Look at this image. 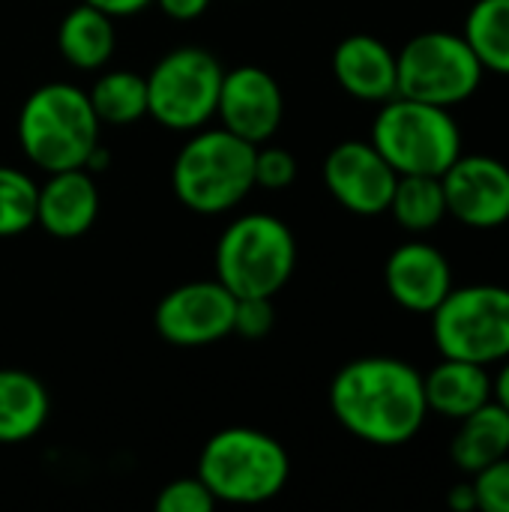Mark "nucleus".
I'll use <instances>...</instances> for the list:
<instances>
[{"mask_svg":"<svg viewBox=\"0 0 509 512\" xmlns=\"http://www.w3.org/2000/svg\"><path fill=\"white\" fill-rule=\"evenodd\" d=\"M330 411L339 426L372 447H402L429 417L423 375L396 357L345 363L330 384Z\"/></svg>","mask_w":509,"mask_h":512,"instance_id":"1","label":"nucleus"},{"mask_svg":"<svg viewBox=\"0 0 509 512\" xmlns=\"http://www.w3.org/2000/svg\"><path fill=\"white\" fill-rule=\"evenodd\" d=\"M99 117L84 90L51 81L36 87L18 114V144L27 159L54 174L84 168L99 147Z\"/></svg>","mask_w":509,"mask_h":512,"instance_id":"2","label":"nucleus"},{"mask_svg":"<svg viewBox=\"0 0 509 512\" xmlns=\"http://www.w3.org/2000/svg\"><path fill=\"white\" fill-rule=\"evenodd\" d=\"M171 186L183 207L216 216L234 210L255 189V144L228 129H195L171 165Z\"/></svg>","mask_w":509,"mask_h":512,"instance_id":"3","label":"nucleus"},{"mask_svg":"<svg viewBox=\"0 0 509 512\" xmlns=\"http://www.w3.org/2000/svg\"><path fill=\"white\" fill-rule=\"evenodd\" d=\"M198 477L216 504L255 507L273 501L285 489L291 459L273 435L249 426H231L204 444L198 456Z\"/></svg>","mask_w":509,"mask_h":512,"instance_id":"4","label":"nucleus"},{"mask_svg":"<svg viewBox=\"0 0 509 512\" xmlns=\"http://www.w3.org/2000/svg\"><path fill=\"white\" fill-rule=\"evenodd\" d=\"M369 141L396 174L441 177L462 156V132L450 108L408 96L381 102Z\"/></svg>","mask_w":509,"mask_h":512,"instance_id":"5","label":"nucleus"},{"mask_svg":"<svg viewBox=\"0 0 509 512\" xmlns=\"http://www.w3.org/2000/svg\"><path fill=\"white\" fill-rule=\"evenodd\" d=\"M297 267L291 228L270 213L234 219L216 243V279L234 297H273Z\"/></svg>","mask_w":509,"mask_h":512,"instance_id":"6","label":"nucleus"},{"mask_svg":"<svg viewBox=\"0 0 509 512\" xmlns=\"http://www.w3.org/2000/svg\"><path fill=\"white\" fill-rule=\"evenodd\" d=\"M483 63L462 33L426 30L402 45L396 54V96L456 108L468 102L483 84Z\"/></svg>","mask_w":509,"mask_h":512,"instance_id":"7","label":"nucleus"},{"mask_svg":"<svg viewBox=\"0 0 509 512\" xmlns=\"http://www.w3.org/2000/svg\"><path fill=\"white\" fill-rule=\"evenodd\" d=\"M432 339L441 357L498 366L509 357V288L468 285L432 312Z\"/></svg>","mask_w":509,"mask_h":512,"instance_id":"8","label":"nucleus"},{"mask_svg":"<svg viewBox=\"0 0 509 512\" xmlns=\"http://www.w3.org/2000/svg\"><path fill=\"white\" fill-rule=\"evenodd\" d=\"M222 63L207 48L183 45L156 60L147 75V114L174 132H195L216 117Z\"/></svg>","mask_w":509,"mask_h":512,"instance_id":"9","label":"nucleus"},{"mask_svg":"<svg viewBox=\"0 0 509 512\" xmlns=\"http://www.w3.org/2000/svg\"><path fill=\"white\" fill-rule=\"evenodd\" d=\"M234 303L237 297L219 279L186 282L159 300L153 324L168 345H213L234 330Z\"/></svg>","mask_w":509,"mask_h":512,"instance_id":"10","label":"nucleus"},{"mask_svg":"<svg viewBox=\"0 0 509 512\" xmlns=\"http://www.w3.org/2000/svg\"><path fill=\"white\" fill-rule=\"evenodd\" d=\"M447 216L492 231L509 222V165L486 153H465L441 174Z\"/></svg>","mask_w":509,"mask_h":512,"instance_id":"11","label":"nucleus"},{"mask_svg":"<svg viewBox=\"0 0 509 512\" xmlns=\"http://www.w3.org/2000/svg\"><path fill=\"white\" fill-rule=\"evenodd\" d=\"M399 174L372 141H342L324 159L330 195L357 216H381L390 207Z\"/></svg>","mask_w":509,"mask_h":512,"instance_id":"12","label":"nucleus"},{"mask_svg":"<svg viewBox=\"0 0 509 512\" xmlns=\"http://www.w3.org/2000/svg\"><path fill=\"white\" fill-rule=\"evenodd\" d=\"M285 114L279 81L261 66H237L222 75L216 117L222 129L249 144H267Z\"/></svg>","mask_w":509,"mask_h":512,"instance_id":"13","label":"nucleus"},{"mask_svg":"<svg viewBox=\"0 0 509 512\" xmlns=\"http://www.w3.org/2000/svg\"><path fill=\"white\" fill-rule=\"evenodd\" d=\"M384 285L396 306L414 315H432L453 291V267L438 246L408 240L390 252L384 264Z\"/></svg>","mask_w":509,"mask_h":512,"instance_id":"14","label":"nucleus"},{"mask_svg":"<svg viewBox=\"0 0 509 512\" xmlns=\"http://www.w3.org/2000/svg\"><path fill=\"white\" fill-rule=\"evenodd\" d=\"M99 216V186L87 168L54 171L36 195V225L51 237L72 240L93 228Z\"/></svg>","mask_w":509,"mask_h":512,"instance_id":"15","label":"nucleus"},{"mask_svg":"<svg viewBox=\"0 0 509 512\" xmlns=\"http://www.w3.org/2000/svg\"><path fill=\"white\" fill-rule=\"evenodd\" d=\"M333 75L339 87L360 102H387L399 93L396 51L369 33H351L336 45Z\"/></svg>","mask_w":509,"mask_h":512,"instance_id":"16","label":"nucleus"},{"mask_svg":"<svg viewBox=\"0 0 509 512\" xmlns=\"http://www.w3.org/2000/svg\"><path fill=\"white\" fill-rule=\"evenodd\" d=\"M423 393L429 414L462 420L492 399V375L489 366L441 357V363L423 375Z\"/></svg>","mask_w":509,"mask_h":512,"instance_id":"17","label":"nucleus"},{"mask_svg":"<svg viewBox=\"0 0 509 512\" xmlns=\"http://www.w3.org/2000/svg\"><path fill=\"white\" fill-rule=\"evenodd\" d=\"M450 456L465 474H477L486 465L509 456V414L489 399L474 414L459 420V432L450 444Z\"/></svg>","mask_w":509,"mask_h":512,"instance_id":"18","label":"nucleus"},{"mask_svg":"<svg viewBox=\"0 0 509 512\" xmlns=\"http://www.w3.org/2000/svg\"><path fill=\"white\" fill-rule=\"evenodd\" d=\"M51 399L39 378L21 369H0V444H21L42 432Z\"/></svg>","mask_w":509,"mask_h":512,"instance_id":"19","label":"nucleus"},{"mask_svg":"<svg viewBox=\"0 0 509 512\" xmlns=\"http://www.w3.org/2000/svg\"><path fill=\"white\" fill-rule=\"evenodd\" d=\"M114 18L90 3L69 9L57 27V48L63 60L75 69H102L114 54Z\"/></svg>","mask_w":509,"mask_h":512,"instance_id":"20","label":"nucleus"},{"mask_svg":"<svg viewBox=\"0 0 509 512\" xmlns=\"http://www.w3.org/2000/svg\"><path fill=\"white\" fill-rule=\"evenodd\" d=\"M387 213H393V219L411 234L435 231L447 219V198H444L441 177L399 174Z\"/></svg>","mask_w":509,"mask_h":512,"instance_id":"21","label":"nucleus"},{"mask_svg":"<svg viewBox=\"0 0 509 512\" xmlns=\"http://www.w3.org/2000/svg\"><path fill=\"white\" fill-rule=\"evenodd\" d=\"M462 36L486 72L509 75V0H477L465 18Z\"/></svg>","mask_w":509,"mask_h":512,"instance_id":"22","label":"nucleus"},{"mask_svg":"<svg viewBox=\"0 0 509 512\" xmlns=\"http://www.w3.org/2000/svg\"><path fill=\"white\" fill-rule=\"evenodd\" d=\"M87 99L99 117V123L108 126H126L147 114V78L129 69L105 72L93 81L87 90Z\"/></svg>","mask_w":509,"mask_h":512,"instance_id":"23","label":"nucleus"},{"mask_svg":"<svg viewBox=\"0 0 509 512\" xmlns=\"http://www.w3.org/2000/svg\"><path fill=\"white\" fill-rule=\"evenodd\" d=\"M39 186L18 168L0 165V237L24 234L36 225Z\"/></svg>","mask_w":509,"mask_h":512,"instance_id":"24","label":"nucleus"},{"mask_svg":"<svg viewBox=\"0 0 509 512\" xmlns=\"http://www.w3.org/2000/svg\"><path fill=\"white\" fill-rule=\"evenodd\" d=\"M216 507V498L201 483V477H180L159 489L156 510L159 512H210Z\"/></svg>","mask_w":509,"mask_h":512,"instance_id":"25","label":"nucleus"},{"mask_svg":"<svg viewBox=\"0 0 509 512\" xmlns=\"http://www.w3.org/2000/svg\"><path fill=\"white\" fill-rule=\"evenodd\" d=\"M471 483L477 492V510L509 512V456L477 471Z\"/></svg>","mask_w":509,"mask_h":512,"instance_id":"26","label":"nucleus"},{"mask_svg":"<svg viewBox=\"0 0 509 512\" xmlns=\"http://www.w3.org/2000/svg\"><path fill=\"white\" fill-rule=\"evenodd\" d=\"M297 177V159L282 147H255V186L285 189Z\"/></svg>","mask_w":509,"mask_h":512,"instance_id":"27","label":"nucleus"},{"mask_svg":"<svg viewBox=\"0 0 509 512\" xmlns=\"http://www.w3.org/2000/svg\"><path fill=\"white\" fill-rule=\"evenodd\" d=\"M276 312L270 297H237L234 303V330L243 339H264L273 330Z\"/></svg>","mask_w":509,"mask_h":512,"instance_id":"28","label":"nucleus"},{"mask_svg":"<svg viewBox=\"0 0 509 512\" xmlns=\"http://www.w3.org/2000/svg\"><path fill=\"white\" fill-rule=\"evenodd\" d=\"M153 3H159V9L174 21H195L207 12L213 0H153Z\"/></svg>","mask_w":509,"mask_h":512,"instance_id":"29","label":"nucleus"},{"mask_svg":"<svg viewBox=\"0 0 509 512\" xmlns=\"http://www.w3.org/2000/svg\"><path fill=\"white\" fill-rule=\"evenodd\" d=\"M90 6H96L99 12L111 15V18H129V15H138L141 9H147L153 0H84Z\"/></svg>","mask_w":509,"mask_h":512,"instance_id":"30","label":"nucleus"},{"mask_svg":"<svg viewBox=\"0 0 509 512\" xmlns=\"http://www.w3.org/2000/svg\"><path fill=\"white\" fill-rule=\"evenodd\" d=\"M447 504H450V510H456V512L477 510V492H474V483H471V480H468V483H456V486L450 489V495H447Z\"/></svg>","mask_w":509,"mask_h":512,"instance_id":"31","label":"nucleus"},{"mask_svg":"<svg viewBox=\"0 0 509 512\" xmlns=\"http://www.w3.org/2000/svg\"><path fill=\"white\" fill-rule=\"evenodd\" d=\"M492 399L509 414V357L501 363L498 375L492 378Z\"/></svg>","mask_w":509,"mask_h":512,"instance_id":"32","label":"nucleus"}]
</instances>
